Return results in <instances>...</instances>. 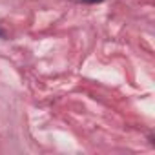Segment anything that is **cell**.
Segmentation results:
<instances>
[{"label": "cell", "mask_w": 155, "mask_h": 155, "mask_svg": "<svg viewBox=\"0 0 155 155\" xmlns=\"http://www.w3.org/2000/svg\"><path fill=\"white\" fill-rule=\"evenodd\" d=\"M84 4H99V2H102V0H82Z\"/></svg>", "instance_id": "cell-1"}, {"label": "cell", "mask_w": 155, "mask_h": 155, "mask_svg": "<svg viewBox=\"0 0 155 155\" xmlns=\"http://www.w3.org/2000/svg\"><path fill=\"white\" fill-rule=\"evenodd\" d=\"M4 37H6V33H4L2 29H0V38H4Z\"/></svg>", "instance_id": "cell-2"}]
</instances>
